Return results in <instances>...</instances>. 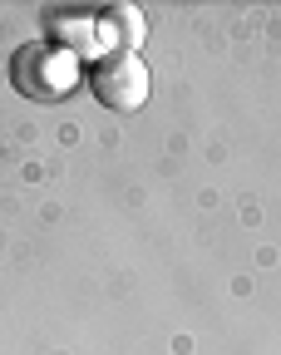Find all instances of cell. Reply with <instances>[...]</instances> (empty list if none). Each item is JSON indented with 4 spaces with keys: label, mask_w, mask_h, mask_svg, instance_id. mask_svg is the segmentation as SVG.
<instances>
[{
    "label": "cell",
    "mask_w": 281,
    "mask_h": 355,
    "mask_svg": "<svg viewBox=\"0 0 281 355\" xmlns=\"http://www.w3.org/2000/svg\"><path fill=\"white\" fill-rule=\"evenodd\" d=\"M148 64L128 50H99L89 64V94L114 114H133L148 104Z\"/></svg>",
    "instance_id": "cell-1"
},
{
    "label": "cell",
    "mask_w": 281,
    "mask_h": 355,
    "mask_svg": "<svg viewBox=\"0 0 281 355\" xmlns=\"http://www.w3.org/2000/svg\"><path fill=\"white\" fill-rule=\"evenodd\" d=\"M10 74H15V89L25 99H60L74 89L79 64H74V55L55 50V44H25V50H15Z\"/></svg>",
    "instance_id": "cell-2"
},
{
    "label": "cell",
    "mask_w": 281,
    "mask_h": 355,
    "mask_svg": "<svg viewBox=\"0 0 281 355\" xmlns=\"http://www.w3.org/2000/svg\"><path fill=\"white\" fill-rule=\"evenodd\" d=\"M44 30H50V44L65 55H94L99 50V20L84 15V10H50L44 15Z\"/></svg>",
    "instance_id": "cell-3"
},
{
    "label": "cell",
    "mask_w": 281,
    "mask_h": 355,
    "mask_svg": "<svg viewBox=\"0 0 281 355\" xmlns=\"http://www.w3.org/2000/svg\"><path fill=\"white\" fill-rule=\"evenodd\" d=\"M99 35L104 40H114V50H128V55H138V44L148 40V20H144V10L138 6H109L104 15H99Z\"/></svg>",
    "instance_id": "cell-4"
}]
</instances>
